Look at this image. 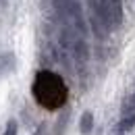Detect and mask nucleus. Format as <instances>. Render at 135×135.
I'll return each mask as SVG.
<instances>
[{
  "mask_svg": "<svg viewBox=\"0 0 135 135\" xmlns=\"http://www.w3.org/2000/svg\"><path fill=\"white\" fill-rule=\"evenodd\" d=\"M31 91H33L35 102L42 108H46V110L60 108L67 102V96H69L62 77L56 75V73H52V71H40L35 75Z\"/></svg>",
  "mask_w": 135,
  "mask_h": 135,
  "instance_id": "f257e3e1",
  "label": "nucleus"
},
{
  "mask_svg": "<svg viewBox=\"0 0 135 135\" xmlns=\"http://www.w3.org/2000/svg\"><path fill=\"white\" fill-rule=\"evenodd\" d=\"M89 127H91V114H85L83 120H81V129L87 133V131H89Z\"/></svg>",
  "mask_w": 135,
  "mask_h": 135,
  "instance_id": "f03ea898",
  "label": "nucleus"
}]
</instances>
